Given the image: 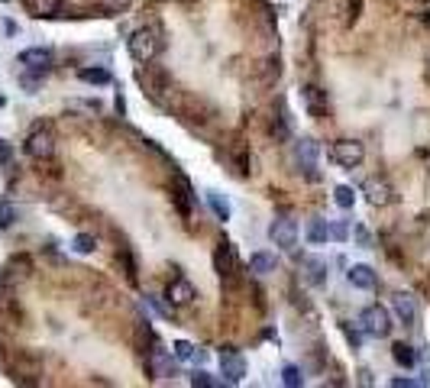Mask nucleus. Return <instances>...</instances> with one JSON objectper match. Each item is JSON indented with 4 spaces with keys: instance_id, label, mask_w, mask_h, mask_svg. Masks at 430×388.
I'll list each match as a JSON object with an SVG mask.
<instances>
[{
    "instance_id": "1",
    "label": "nucleus",
    "mask_w": 430,
    "mask_h": 388,
    "mask_svg": "<svg viewBox=\"0 0 430 388\" xmlns=\"http://www.w3.org/2000/svg\"><path fill=\"white\" fill-rule=\"evenodd\" d=\"M126 49H130V56L140 62V65H146V62H156L159 58V52L165 49V42H162V29L159 26H140L133 29L130 39H126Z\"/></svg>"
},
{
    "instance_id": "2",
    "label": "nucleus",
    "mask_w": 430,
    "mask_h": 388,
    "mask_svg": "<svg viewBox=\"0 0 430 388\" xmlns=\"http://www.w3.org/2000/svg\"><path fill=\"white\" fill-rule=\"evenodd\" d=\"M359 323H363V333H369V337H375V340H385V337H392V314H388V307H382V304H369L363 314H359Z\"/></svg>"
},
{
    "instance_id": "3",
    "label": "nucleus",
    "mask_w": 430,
    "mask_h": 388,
    "mask_svg": "<svg viewBox=\"0 0 430 388\" xmlns=\"http://www.w3.org/2000/svg\"><path fill=\"white\" fill-rule=\"evenodd\" d=\"M330 159L337 162L340 169H359L365 159V146L359 140H337L330 146Z\"/></svg>"
},
{
    "instance_id": "4",
    "label": "nucleus",
    "mask_w": 430,
    "mask_h": 388,
    "mask_svg": "<svg viewBox=\"0 0 430 388\" xmlns=\"http://www.w3.org/2000/svg\"><path fill=\"white\" fill-rule=\"evenodd\" d=\"M23 149H26L29 159H52L56 155V136H52V130L49 126H36V130L26 136V142H23Z\"/></svg>"
},
{
    "instance_id": "5",
    "label": "nucleus",
    "mask_w": 430,
    "mask_h": 388,
    "mask_svg": "<svg viewBox=\"0 0 430 388\" xmlns=\"http://www.w3.org/2000/svg\"><path fill=\"white\" fill-rule=\"evenodd\" d=\"M359 191L365 194V201H369L372 208H388V204H395V188H392V181L382 178V175H372V178H365Z\"/></svg>"
},
{
    "instance_id": "6",
    "label": "nucleus",
    "mask_w": 430,
    "mask_h": 388,
    "mask_svg": "<svg viewBox=\"0 0 430 388\" xmlns=\"http://www.w3.org/2000/svg\"><path fill=\"white\" fill-rule=\"evenodd\" d=\"M220 376H224L226 385H240V382L246 379V360H243V353L233 350V346L220 350Z\"/></svg>"
},
{
    "instance_id": "7",
    "label": "nucleus",
    "mask_w": 430,
    "mask_h": 388,
    "mask_svg": "<svg viewBox=\"0 0 430 388\" xmlns=\"http://www.w3.org/2000/svg\"><path fill=\"white\" fill-rule=\"evenodd\" d=\"M269 239L275 243V246H281V249H288V253H291V249L298 246V223H295L288 214H281V217L272 220Z\"/></svg>"
},
{
    "instance_id": "8",
    "label": "nucleus",
    "mask_w": 430,
    "mask_h": 388,
    "mask_svg": "<svg viewBox=\"0 0 430 388\" xmlns=\"http://www.w3.org/2000/svg\"><path fill=\"white\" fill-rule=\"evenodd\" d=\"M214 269L220 278H236V272H240V259H236V249L233 243H226V239H220L217 243V253H214Z\"/></svg>"
},
{
    "instance_id": "9",
    "label": "nucleus",
    "mask_w": 430,
    "mask_h": 388,
    "mask_svg": "<svg viewBox=\"0 0 430 388\" xmlns=\"http://www.w3.org/2000/svg\"><path fill=\"white\" fill-rule=\"evenodd\" d=\"M140 85L146 87V94H149L152 101H162V91H169V78H165L162 68H156L152 62H146V68L140 71Z\"/></svg>"
},
{
    "instance_id": "10",
    "label": "nucleus",
    "mask_w": 430,
    "mask_h": 388,
    "mask_svg": "<svg viewBox=\"0 0 430 388\" xmlns=\"http://www.w3.org/2000/svg\"><path fill=\"white\" fill-rule=\"evenodd\" d=\"M195 298H197V292L188 278H175V282H169V288H165V301H169L172 307H188Z\"/></svg>"
},
{
    "instance_id": "11",
    "label": "nucleus",
    "mask_w": 430,
    "mask_h": 388,
    "mask_svg": "<svg viewBox=\"0 0 430 388\" xmlns=\"http://www.w3.org/2000/svg\"><path fill=\"white\" fill-rule=\"evenodd\" d=\"M392 307L395 314H398V321L404 323V327H417V301H414L408 292H398L392 298Z\"/></svg>"
},
{
    "instance_id": "12",
    "label": "nucleus",
    "mask_w": 430,
    "mask_h": 388,
    "mask_svg": "<svg viewBox=\"0 0 430 388\" xmlns=\"http://www.w3.org/2000/svg\"><path fill=\"white\" fill-rule=\"evenodd\" d=\"M17 62L19 65H26L29 71H49V65H52V49H42V46L23 49Z\"/></svg>"
},
{
    "instance_id": "13",
    "label": "nucleus",
    "mask_w": 430,
    "mask_h": 388,
    "mask_svg": "<svg viewBox=\"0 0 430 388\" xmlns=\"http://www.w3.org/2000/svg\"><path fill=\"white\" fill-rule=\"evenodd\" d=\"M146 369L156 379H162V376H175V362H172V356L165 350H149L146 353Z\"/></svg>"
},
{
    "instance_id": "14",
    "label": "nucleus",
    "mask_w": 430,
    "mask_h": 388,
    "mask_svg": "<svg viewBox=\"0 0 430 388\" xmlns=\"http://www.w3.org/2000/svg\"><path fill=\"white\" fill-rule=\"evenodd\" d=\"M13 379L17 382H36V376H42V362L39 360H33V356H17V362H13Z\"/></svg>"
},
{
    "instance_id": "15",
    "label": "nucleus",
    "mask_w": 430,
    "mask_h": 388,
    "mask_svg": "<svg viewBox=\"0 0 430 388\" xmlns=\"http://www.w3.org/2000/svg\"><path fill=\"white\" fill-rule=\"evenodd\" d=\"M346 278H349L353 288H363V292H372L375 285H379V275H375L369 265H353V269L346 272Z\"/></svg>"
},
{
    "instance_id": "16",
    "label": "nucleus",
    "mask_w": 430,
    "mask_h": 388,
    "mask_svg": "<svg viewBox=\"0 0 430 388\" xmlns=\"http://www.w3.org/2000/svg\"><path fill=\"white\" fill-rule=\"evenodd\" d=\"M29 269H33V262H29L26 256L10 259V262H7V269H3V285H19V282H26Z\"/></svg>"
},
{
    "instance_id": "17",
    "label": "nucleus",
    "mask_w": 430,
    "mask_h": 388,
    "mask_svg": "<svg viewBox=\"0 0 430 388\" xmlns=\"http://www.w3.org/2000/svg\"><path fill=\"white\" fill-rule=\"evenodd\" d=\"M65 0H26V10L33 13L36 19H52L62 13Z\"/></svg>"
},
{
    "instance_id": "18",
    "label": "nucleus",
    "mask_w": 430,
    "mask_h": 388,
    "mask_svg": "<svg viewBox=\"0 0 430 388\" xmlns=\"http://www.w3.org/2000/svg\"><path fill=\"white\" fill-rule=\"evenodd\" d=\"M301 272H304V282L308 285L327 282V262H324V259H304V262H301Z\"/></svg>"
},
{
    "instance_id": "19",
    "label": "nucleus",
    "mask_w": 430,
    "mask_h": 388,
    "mask_svg": "<svg viewBox=\"0 0 430 388\" xmlns=\"http://www.w3.org/2000/svg\"><path fill=\"white\" fill-rule=\"evenodd\" d=\"M279 269V259L272 256V253H253L249 256V272L253 275H269Z\"/></svg>"
},
{
    "instance_id": "20",
    "label": "nucleus",
    "mask_w": 430,
    "mask_h": 388,
    "mask_svg": "<svg viewBox=\"0 0 430 388\" xmlns=\"http://www.w3.org/2000/svg\"><path fill=\"white\" fill-rule=\"evenodd\" d=\"M317 142L314 140H301L298 142V165H304V169H314L317 165Z\"/></svg>"
},
{
    "instance_id": "21",
    "label": "nucleus",
    "mask_w": 430,
    "mask_h": 388,
    "mask_svg": "<svg viewBox=\"0 0 430 388\" xmlns=\"http://www.w3.org/2000/svg\"><path fill=\"white\" fill-rule=\"evenodd\" d=\"M392 360L408 369V366H414V362H417V353H414V346H408V343H395V346H392Z\"/></svg>"
},
{
    "instance_id": "22",
    "label": "nucleus",
    "mask_w": 430,
    "mask_h": 388,
    "mask_svg": "<svg viewBox=\"0 0 430 388\" xmlns=\"http://www.w3.org/2000/svg\"><path fill=\"white\" fill-rule=\"evenodd\" d=\"M175 185H178V194H175L178 210H181V214H191V185H188V178H181V175L175 178Z\"/></svg>"
},
{
    "instance_id": "23",
    "label": "nucleus",
    "mask_w": 430,
    "mask_h": 388,
    "mask_svg": "<svg viewBox=\"0 0 430 388\" xmlns=\"http://www.w3.org/2000/svg\"><path fill=\"white\" fill-rule=\"evenodd\" d=\"M17 321H19L17 304L10 301V298H3V294H0V327H13Z\"/></svg>"
},
{
    "instance_id": "24",
    "label": "nucleus",
    "mask_w": 430,
    "mask_h": 388,
    "mask_svg": "<svg viewBox=\"0 0 430 388\" xmlns=\"http://www.w3.org/2000/svg\"><path fill=\"white\" fill-rule=\"evenodd\" d=\"M78 78L88 81V85H110V71L107 68H81Z\"/></svg>"
},
{
    "instance_id": "25",
    "label": "nucleus",
    "mask_w": 430,
    "mask_h": 388,
    "mask_svg": "<svg viewBox=\"0 0 430 388\" xmlns=\"http://www.w3.org/2000/svg\"><path fill=\"white\" fill-rule=\"evenodd\" d=\"M308 239H311V243H327V239H330V223H327V220H311Z\"/></svg>"
},
{
    "instance_id": "26",
    "label": "nucleus",
    "mask_w": 430,
    "mask_h": 388,
    "mask_svg": "<svg viewBox=\"0 0 430 388\" xmlns=\"http://www.w3.org/2000/svg\"><path fill=\"white\" fill-rule=\"evenodd\" d=\"M207 204H210V210L217 214V220H230V204H226V198H220L217 191H207Z\"/></svg>"
},
{
    "instance_id": "27",
    "label": "nucleus",
    "mask_w": 430,
    "mask_h": 388,
    "mask_svg": "<svg viewBox=\"0 0 430 388\" xmlns=\"http://www.w3.org/2000/svg\"><path fill=\"white\" fill-rule=\"evenodd\" d=\"M72 249H75V253H81V256H88V253H94V249H97V239H94L91 233H78V237L72 239Z\"/></svg>"
},
{
    "instance_id": "28",
    "label": "nucleus",
    "mask_w": 430,
    "mask_h": 388,
    "mask_svg": "<svg viewBox=\"0 0 430 388\" xmlns=\"http://www.w3.org/2000/svg\"><path fill=\"white\" fill-rule=\"evenodd\" d=\"M333 201H337V208H343V210H349L356 204V191L349 188V185H340L337 191H333Z\"/></svg>"
},
{
    "instance_id": "29",
    "label": "nucleus",
    "mask_w": 430,
    "mask_h": 388,
    "mask_svg": "<svg viewBox=\"0 0 430 388\" xmlns=\"http://www.w3.org/2000/svg\"><path fill=\"white\" fill-rule=\"evenodd\" d=\"M191 385L195 388H220V385H226V382L214 379V376H207V372H191Z\"/></svg>"
},
{
    "instance_id": "30",
    "label": "nucleus",
    "mask_w": 430,
    "mask_h": 388,
    "mask_svg": "<svg viewBox=\"0 0 430 388\" xmlns=\"http://www.w3.org/2000/svg\"><path fill=\"white\" fill-rule=\"evenodd\" d=\"M172 350H175V360H195V356H197V360H204V353H197L188 340H178Z\"/></svg>"
},
{
    "instance_id": "31",
    "label": "nucleus",
    "mask_w": 430,
    "mask_h": 388,
    "mask_svg": "<svg viewBox=\"0 0 430 388\" xmlns=\"http://www.w3.org/2000/svg\"><path fill=\"white\" fill-rule=\"evenodd\" d=\"M281 382L288 388H301L304 385V376H301L298 366H285V369H281Z\"/></svg>"
},
{
    "instance_id": "32",
    "label": "nucleus",
    "mask_w": 430,
    "mask_h": 388,
    "mask_svg": "<svg viewBox=\"0 0 430 388\" xmlns=\"http://www.w3.org/2000/svg\"><path fill=\"white\" fill-rule=\"evenodd\" d=\"M13 220H17V210H13V204H7V201H0V230L13 227Z\"/></svg>"
},
{
    "instance_id": "33",
    "label": "nucleus",
    "mask_w": 430,
    "mask_h": 388,
    "mask_svg": "<svg viewBox=\"0 0 430 388\" xmlns=\"http://www.w3.org/2000/svg\"><path fill=\"white\" fill-rule=\"evenodd\" d=\"M304 101H308L311 114H320V94H317V87H304Z\"/></svg>"
},
{
    "instance_id": "34",
    "label": "nucleus",
    "mask_w": 430,
    "mask_h": 388,
    "mask_svg": "<svg viewBox=\"0 0 430 388\" xmlns=\"http://www.w3.org/2000/svg\"><path fill=\"white\" fill-rule=\"evenodd\" d=\"M343 337L349 343H353V350H359V346H363V333L359 330H353V327H349V323H343Z\"/></svg>"
},
{
    "instance_id": "35",
    "label": "nucleus",
    "mask_w": 430,
    "mask_h": 388,
    "mask_svg": "<svg viewBox=\"0 0 430 388\" xmlns=\"http://www.w3.org/2000/svg\"><path fill=\"white\" fill-rule=\"evenodd\" d=\"M353 233H356V239H359V246H372V237H369V230H365L363 223H356Z\"/></svg>"
},
{
    "instance_id": "36",
    "label": "nucleus",
    "mask_w": 430,
    "mask_h": 388,
    "mask_svg": "<svg viewBox=\"0 0 430 388\" xmlns=\"http://www.w3.org/2000/svg\"><path fill=\"white\" fill-rule=\"evenodd\" d=\"M330 237H333V239H346V237H349L346 223H340V220H337V223H330Z\"/></svg>"
},
{
    "instance_id": "37",
    "label": "nucleus",
    "mask_w": 430,
    "mask_h": 388,
    "mask_svg": "<svg viewBox=\"0 0 430 388\" xmlns=\"http://www.w3.org/2000/svg\"><path fill=\"white\" fill-rule=\"evenodd\" d=\"M10 159H13V149L7 140H0V165H10Z\"/></svg>"
},
{
    "instance_id": "38",
    "label": "nucleus",
    "mask_w": 430,
    "mask_h": 388,
    "mask_svg": "<svg viewBox=\"0 0 430 388\" xmlns=\"http://www.w3.org/2000/svg\"><path fill=\"white\" fill-rule=\"evenodd\" d=\"M392 385L395 388H417V385H424V382H417V379H392Z\"/></svg>"
},
{
    "instance_id": "39",
    "label": "nucleus",
    "mask_w": 430,
    "mask_h": 388,
    "mask_svg": "<svg viewBox=\"0 0 430 388\" xmlns=\"http://www.w3.org/2000/svg\"><path fill=\"white\" fill-rule=\"evenodd\" d=\"M0 107H3V94H0Z\"/></svg>"
}]
</instances>
